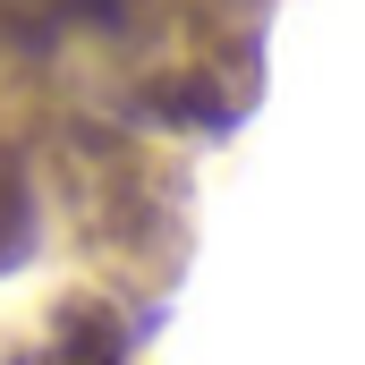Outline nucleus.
I'll return each instance as SVG.
<instances>
[{
  "instance_id": "1",
  "label": "nucleus",
  "mask_w": 365,
  "mask_h": 365,
  "mask_svg": "<svg viewBox=\"0 0 365 365\" xmlns=\"http://www.w3.org/2000/svg\"><path fill=\"white\" fill-rule=\"evenodd\" d=\"M9 17H34V26H51V17H86V9H110V0H0Z\"/></svg>"
}]
</instances>
